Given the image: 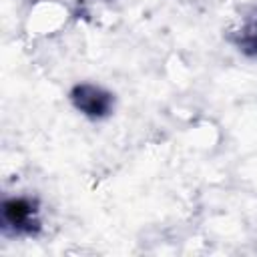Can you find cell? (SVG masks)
Listing matches in <instances>:
<instances>
[{"mask_svg":"<svg viewBox=\"0 0 257 257\" xmlns=\"http://www.w3.org/2000/svg\"><path fill=\"white\" fill-rule=\"evenodd\" d=\"M231 40L241 52L257 58V10L241 24V28L231 36Z\"/></svg>","mask_w":257,"mask_h":257,"instance_id":"cell-3","label":"cell"},{"mask_svg":"<svg viewBox=\"0 0 257 257\" xmlns=\"http://www.w3.org/2000/svg\"><path fill=\"white\" fill-rule=\"evenodd\" d=\"M2 223L16 235H32L40 229L38 205L28 197H12L2 203Z\"/></svg>","mask_w":257,"mask_h":257,"instance_id":"cell-1","label":"cell"},{"mask_svg":"<svg viewBox=\"0 0 257 257\" xmlns=\"http://www.w3.org/2000/svg\"><path fill=\"white\" fill-rule=\"evenodd\" d=\"M70 102L74 104L76 110H80L84 116L94 118V120L108 116L114 108L112 92H108L102 86L92 84V82H80V84L72 86Z\"/></svg>","mask_w":257,"mask_h":257,"instance_id":"cell-2","label":"cell"}]
</instances>
